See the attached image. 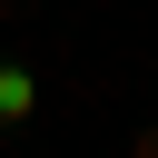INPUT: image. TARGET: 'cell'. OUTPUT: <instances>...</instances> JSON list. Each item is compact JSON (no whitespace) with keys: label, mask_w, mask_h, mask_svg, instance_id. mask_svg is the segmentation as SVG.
Segmentation results:
<instances>
[{"label":"cell","mask_w":158,"mask_h":158,"mask_svg":"<svg viewBox=\"0 0 158 158\" xmlns=\"http://www.w3.org/2000/svg\"><path fill=\"white\" fill-rule=\"evenodd\" d=\"M20 109H30V79H20V69H0V118H20Z\"/></svg>","instance_id":"6da1fadb"}]
</instances>
